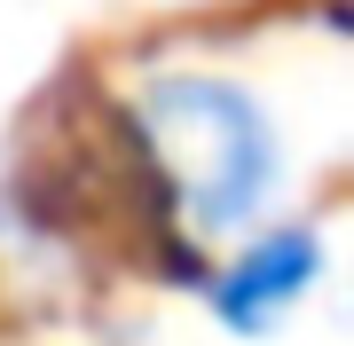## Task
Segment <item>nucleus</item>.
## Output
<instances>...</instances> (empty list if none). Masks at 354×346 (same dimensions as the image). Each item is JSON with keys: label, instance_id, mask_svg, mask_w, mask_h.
Returning a JSON list of instances; mask_svg holds the SVG:
<instances>
[{"label": "nucleus", "instance_id": "obj_1", "mask_svg": "<svg viewBox=\"0 0 354 346\" xmlns=\"http://www.w3.org/2000/svg\"><path fill=\"white\" fill-rule=\"evenodd\" d=\"M127 134L158 205L205 236H244L283 181V134L268 103L228 71H158L134 95Z\"/></svg>", "mask_w": 354, "mask_h": 346}, {"label": "nucleus", "instance_id": "obj_2", "mask_svg": "<svg viewBox=\"0 0 354 346\" xmlns=\"http://www.w3.org/2000/svg\"><path fill=\"white\" fill-rule=\"evenodd\" d=\"M323 229H260V236H244L236 252L221 260V276H213V315L228 323L236 338H268L276 323L299 307L307 291L323 283Z\"/></svg>", "mask_w": 354, "mask_h": 346}]
</instances>
